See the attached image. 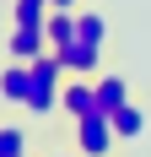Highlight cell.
<instances>
[{
  "mask_svg": "<svg viewBox=\"0 0 151 157\" xmlns=\"http://www.w3.org/2000/svg\"><path fill=\"white\" fill-rule=\"evenodd\" d=\"M113 146H119L113 114H87V119H76V152L81 157H113Z\"/></svg>",
  "mask_w": 151,
  "mask_h": 157,
  "instance_id": "obj_1",
  "label": "cell"
},
{
  "mask_svg": "<svg viewBox=\"0 0 151 157\" xmlns=\"http://www.w3.org/2000/svg\"><path fill=\"white\" fill-rule=\"evenodd\" d=\"M60 109L70 114V119L103 114V109H97V81H92V76H65V87H60Z\"/></svg>",
  "mask_w": 151,
  "mask_h": 157,
  "instance_id": "obj_2",
  "label": "cell"
},
{
  "mask_svg": "<svg viewBox=\"0 0 151 157\" xmlns=\"http://www.w3.org/2000/svg\"><path fill=\"white\" fill-rule=\"evenodd\" d=\"M27 98H32V65L27 60H6V71H0V103L27 109Z\"/></svg>",
  "mask_w": 151,
  "mask_h": 157,
  "instance_id": "obj_3",
  "label": "cell"
},
{
  "mask_svg": "<svg viewBox=\"0 0 151 157\" xmlns=\"http://www.w3.org/2000/svg\"><path fill=\"white\" fill-rule=\"evenodd\" d=\"M49 49H54V44H49V33L43 27H22V22H16V27H11V38H6V54H11V60H38V54H49Z\"/></svg>",
  "mask_w": 151,
  "mask_h": 157,
  "instance_id": "obj_4",
  "label": "cell"
},
{
  "mask_svg": "<svg viewBox=\"0 0 151 157\" xmlns=\"http://www.w3.org/2000/svg\"><path fill=\"white\" fill-rule=\"evenodd\" d=\"M60 60L70 76H92L97 65H103V44H87V38H70V44L60 49Z\"/></svg>",
  "mask_w": 151,
  "mask_h": 157,
  "instance_id": "obj_5",
  "label": "cell"
},
{
  "mask_svg": "<svg viewBox=\"0 0 151 157\" xmlns=\"http://www.w3.org/2000/svg\"><path fill=\"white\" fill-rule=\"evenodd\" d=\"M97 81V109L103 114H119L124 103H130V81L119 76V71H103V76H92Z\"/></svg>",
  "mask_w": 151,
  "mask_h": 157,
  "instance_id": "obj_6",
  "label": "cell"
},
{
  "mask_svg": "<svg viewBox=\"0 0 151 157\" xmlns=\"http://www.w3.org/2000/svg\"><path fill=\"white\" fill-rule=\"evenodd\" d=\"M113 130H119V141H140V136H146V109H140L135 98L113 114Z\"/></svg>",
  "mask_w": 151,
  "mask_h": 157,
  "instance_id": "obj_7",
  "label": "cell"
},
{
  "mask_svg": "<svg viewBox=\"0 0 151 157\" xmlns=\"http://www.w3.org/2000/svg\"><path fill=\"white\" fill-rule=\"evenodd\" d=\"M76 38H87V44H108V16L103 11H76Z\"/></svg>",
  "mask_w": 151,
  "mask_h": 157,
  "instance_id": "obj_8",
  "label": "cell"
},
{
  "mask_svg": "<svg viewBox=\"0 0 151 157\" xmlns=\"http://www.w3.org/2000/svg\"><path fill=\"white\" fill-rule=\"evenodd\" d=\"M43 33H49V44H54V49H65V44L76 38V11H49Z\"/></svg>",
  "mask_w": 151,
  "mask_h": 157,
  "instance_id": "obj_9",
  "label": "cell"
},
{
  "mask_svg": "<svg viewBox=\"0 0 151 157\" xmlns=\"http://www.w3.org/2000/svg\"><path fill=\"white\" fill-rule=\"evenodd\" d=\"M11 22H22V27H43V22H49V0H16Z\"/></svg>",
  "mask_w": 151,
  "mask_h": 157,
  "instance_id": "obj_10",
  "label": "cell"
},
{
  "mask_svg": "<svg viewBox=\"0 0 151 157\" xmlns=\"http://www.w3.org/2000/svg\"><path fill=\"white\" fill-rule=\"evenodd\" d=\"M0 157H27V130L22 125H0Z\"/></svg>",
  "mask_w": 151,
  "mask_h": 157,
  "instance_id": "obj_11",
  "label": "cell"
},
{
  "mask_svg": "<svg viewBox=\"0 0 151 157\" xmlns=\"http://www.w3.org/2000/svg\"><path fill=\"white\" fill-rule=\"evenodd\" d=\"M49 11H81V0H49Z\"/></svg>",
  "mask_w": 151,
  "mask_h": 157,
  "instance_id": "obj_12",
  "label": "cell"
},
{
  "mask_svg": "<svg viewBox=\"0 0 151 157\" xmlns=\"http://www.w3.org/2000/svg\"><path fill=\"white\" fill-rule=\"evenodd\" d=\"M54 157H81V152H54Z\"/></svg>",
  "mask_w": 151,
  "mask_h": 157,
  "instance_id": "obj_13",
  "label": "cell"
}]
</instances>
